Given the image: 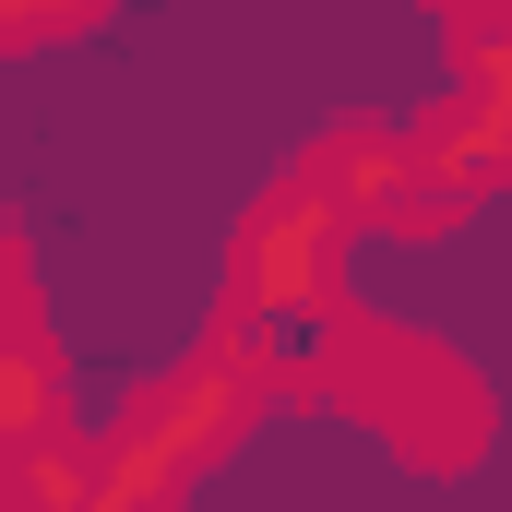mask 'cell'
Instances as JSON below:
<instances>
[{
	"label": "cell",
	"mask_w": 512,
	"mask_h": 512,
	"mask_svg": "<svg viewBox=\"0 0 512 512\" xmlns=\"http://www.w3.org/2000/svg\"><path fill=\"white\" fill-rule=\"evenodd\" d=\"M0 239H12V227H0Z\"/></svg>",
	"instance_id": "cell-11"
},
{
	"label": "cell",
	"mask_w": 512,
	"mask_h": 512,
	"mask_svg": "<svg viewBox=\"0 0 512 512\" xmlns=\"http://www.w3.org/2000/svg\"><path fill=\"white\" fill-rule=\"evenodd\" d=\"M96 501V441L60 417L48 441H24V453H0V512H84Z\"/></svg>",
	"instance_id": "cell-8"
},
{
	"label": "cell",
	"mask_w": 512,
	"mask_h": 512,
	"mask_svg": "<svg viewBox=\"0 0 512 512\" xmlns=\"http://www.w3.org/2000/svg\"><path fill=\"white\" fill-rule=\"evenodd\" d=\"M405 143H417V179H441L453 203L512 191V108H501V96H477V84H453L441 108H417Z\"/></svg>",
	"instance_id": "cell-5"
},
{
	"label": "cell",
	"mask_w": 512,
	"mask_h": 512,
	"mask_svg": "<svg viewBox=\"0 0 512 512\" xmlns=\"http://www.w3.org/2000/svg\"><path fill=\"white\" fill-rule=\"evenodd\" d=\"M24 322H48V310H36V274H24V251L0 239V334H24Z\"/></svg>",
	"instance_id": "cell-9"
},
{
	"label": "cell",
	"mask_w": 512,
	"mask_h": 512,
	"mask_svg": "<svg viewBox=\"0 0 512 512\" xmlns=\"http://www.w3.org/2000/svg\"><path fill=\"white\" fill-rule=\"evenodd\" d=\"M143 405L167 417V441H179V453H191V477H203V465H227V453L262 429V405H274V370H262L251 346L203 334V346H191L167 382H143Z\"/></svg>",
	"instance_id": "cell-4"
},
{
	"label": "cell",
	"mask_w": 512,
	"mask_h": 512,
	"mask_svg": "<svg viewBox=\"0 0 512 512\" xmlns=\"http://www.w3.org/2000/svg\"><path fill=\"white\" fill-rule=\"evenodd\" d=\"M298 179L358 227V239H441L465 203L441 191V179H417V143L393 120H334L310 155H298Z\"/></svg>",
	"instance_id": "cell-3"
},
{
	"label": "cell",
	"mask_w": 512,
	"mask_h": 512,
	"mask_svg": "<svg viewBox=\"0 0 512 512\" xmlns=\"http://www.w3.org/2000/svg\"><path fill=\"white\" fill-rule=\"evenodd\" d=\"M429 12H453V24H477V12H501V0H429Z\"/></svg>",
	"instance_id": "cell-10"
},
{
	"label": "cell",
	"mask_w": 512,
	"mask_h": 512,
	"mask_svg": "<svg viewBox=\"0 0 512 512\" xmlns=\"http://www.w3.org/2000/svg\"><path fill=\"white\" fill-rule=\"evenodd\" d=\"M346 215L310 191V179H274L251 215H239V251H227V298L239 310H286V322H334L346 310Z\"/></svg>",
	"instance_id": "cell-2"
},
{
	"label": "cell",
	"mask_w": 512,
	"mask_h": 512,
	"mask_svg": "<svg viewBox=\"0 0 512 512\" xmlns=\"http://www.w3.org/2000/svg\"><path fill=\"white\" fill-rule=\"evenodd\" d=\"M310 393L346 405V417H370L393 453L429 465V477H465V465L489 453V382H477L453 346L382 322V310H334V334H322V358H310Z\"/></svg>",
	"instance_id": "cell-1"
},
{
	"label": "cell",
	"mask_w": 512,
	"mask_h": 512,
	"mask_svg": "<svg viewBox=\"0 0 512 512\" xmlns=\"http://www.w3.org/2000/svg\"><path fill=\"white\" fill-rule=\"evenodd\" d=\"M179 501H191V453H179L167 417L131 393L120 417L96 429V501L84 512H179Z\"/></svg>",
	"instance_id": "cell-6"
},
{
	"label": "cell",
	"mask_w": 512,
	"mask_h": 512,
	"mask_svg": "<svg viewBox=\"0 0 512 512\" xmlns=\"http://www.w3.org/2000/svg\"><path fill=\"white\" fill-rule=\"evenodd\" d=\"M60 382H72V358H60V334H48V322L0 334V453H24V441H48V429H60Z\"/></svg>",
	"instance_id": "cell-7"
}]
</instances>
